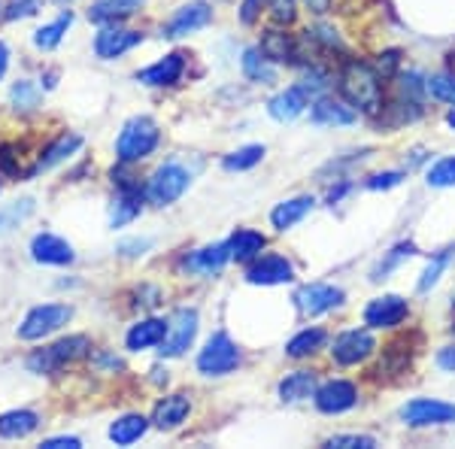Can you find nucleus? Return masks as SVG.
Listing matches in <instances>:
<instances>
[{"label":"nucleus","mask_w":455,"mask_h":449,"mask_svg":"<svg viewBox=\"0 0 455 449\" xmlns=\"http://www.w3.org/2000/svg\"><path fill=\"white\" fill-rule=\"evenodd\" d=\"M343 100L364 116H379L383 109V79L364 61H347L340 70Z\"/></svg>","instance_id":"nucleus-1"},{"label":"nucleus","mask_w":455,"mask_h":449,"mask_svg":"<svg viewBox=\"0 0 455 449\" xmlns=\"http://www.w3.org/2000/svg\"><path fill=\"white\" fill-rule=\"evenodd\" d=\"M88 352H92V341H88L85 334H70V337H61V341H55V343L43 346V349L31 352L25 367L31 373H58V371H64L68 365L85 358Z\"/></svg>","instance_id":"nucleus-2"},{"label":"nucleus","mask_w":455,"mask_h":449,"mask_svg":"<svg viewBox=\"0 0 455 449\" xmlns=\"http://www.w3.org/2000/svg\"><path fill=\"white\" fill-rule=\"evenodd\" d=\"M161 143V131L156 119L149 116H134V119L124 122L119 140H116V158L122 164H137L143 161L146 156L156 152V146Z\"/></svg>","instance_id":"nucleus-3"},{"label":"nucleus","mask_w":455,"mask_h":449,"mask_svg":"<svg viewBox=\"0 0 455 449\" xmlns=\"http://www.w3.org/2000/svg\"><path fill=\"white\" fill-rule=\"evenodd\" d=\"M240 358H243L240 346L234 343L225 331H216V334L204 343L201 356H197V371H201L204 377H225V373L237 371Z\"/></svg>","instance_id":"nucleus-4"},{"label":"nucleus","mask_w":455,"mask_h":449,"mask_svg":"<svg viewBox=\"0 0 455 449\" xmlns=\"http://www.w3.org/2000/svg\"><path fill=\"white\" fill-rule=\"evenodd\" d=\"M188 186H192V173L182 164L171 161V164H161L158 171L152 173L149 186H146V197H149V204H156V207H171V204H176L186 195Z\"/></svg>","instance_id":"nucleus-5"},{"label":"nucleus","mask_w":455,"mask_h":449,"mask_svg":"<svg viewBox=\"0 0 455 449\" xmlns=\"http://www.w3.org/2000/svg\"><path fill=\"white\" fill-rule=\"evenodd\" d=\"M73 319V307L70 304H43L34 307L31 313L21 319L19 337L21 341H43V337L61 331Z\"/></svg>","instance_id":"nucleus-6"},{"label":"nucleus","mask_w":455,"mask_h":449,"mask_svg":"<svg viewBox=\"0 0 455 449\" xmlns=\"http://www.w3.org/2000/svg\"><path fill=\"white\" fill-rule=\"evenodd\" d=\"M197 310L195 307H180V310L171 313L167 319V331H164V341H161V356L164 358H176L195 343L197 337Z\"/></svg>","instance_id":"nucleus-7"},{"label":"nucleus","mask_w":455,"mask_h":449,"mask_svg":"<svg viewBox=\"0 0 455 449\" xmlns=\"http://www.w3.org/2000/svg\"><path fill=\"white\" fill-rule=\"evenodd\" d=\"M373 349H377V341H373V334L368 328H349V331H343V334L334 337L331 358L337 365L352 367V365L368 362V358L373 356Z\"/></svg>","instance_id":"nucleus-8"},{"label":"nucleus","mask_w":455,"mask_h":449,"mask_svg":"<svg viewBox=\"0 0 455 449\" xmlns=\"http://www.w3.org/2000/svg\"><path fill=\"white\" fill-rule=\"evenodd\" d=\"M401 419L413 429H428V425H450L455 422V404L435 401V397H413L401 407Z\"/></svg>","instance_id":"nucleus-9"},{"label":"nucleus","mask_w":455,"mask_h":449,"mask_svg":"<svg viewBox=\"0 0 455 449\" xmlns=\"http://www.w3.org/2000/svg\"><path fill=\"white\" fill-rule=\"evenodd\" d=\"M315 407L319 413H328V416H337V413H347L358 404V389L352 386L349 380H328L315 389L313 395Z\"/></svg>","instance_id":"nucleus-10"},{"label":"nucleus","mask_w":455,"mask_h":449,"mask_svg":"<svg viewBox=\"0 0 455 449\" xmlns=\"http://www.w3.org/2000/svg\"><path fill=\"white\" fill-rule=\"evenodd\" d=\"M343 298H347L343 289L328 285V283H310L295 292V304L304 316H322V313L334 310V307L343 304Z\"/></svg>","instance_id":"nucleus-11"},{"label":"nucleus","mask_w":455,"mask_h":449,"mask_svg":"<svg viewBox=\"0 0 455 449\" xmlns=\"http://www.w3.org/2000/svg\"><path fill=\"white\" fill-rule=\"evenodd\" d=\"M210 21H212V10H210L207 4H186V6H180V10H176L173 16L164 21L161 34H164L167 40H180V36L195 34V31H201V28H207Z\"/></svg>","instance_id":"nucleus-12"},{"label":"nucleus","mask_w":455,"mask_h":449,"mask_svg":"<svg viewBox=\"0 0 455 449\" xmlns=\"http://www.w3.org/2000/svg\"><path fill=\"white\" fill-rule=\"evenodd\" d=\"M143 43V34L137 31H124V28H116V25H104L94 36V55L104 58V61H116L122 58L124 52H131L134 46Z\"/></svg>","instance_id":"nucleus-13"},{"label":"nucleus","mask_w":455,"mask_h":449,"mask_svg":"<svg viewBox=\"0 0 455 449\" xmlns=\"http://www.w3.org/2000/svg\"><path fill=\"white\" fill-rule=\"evenodd\" d=\"M410 304L398 294H383V298H373L364 307V325L368 328H395L407 319Z\"/></svg>","instance_id":"nucleus-14"},{"label":"nucleus","mask_w":455,"mask_h":449,"mask_svg":"<svg viewBox=\"0 0 455 449\" xmlns=\"http://www.w3.org/2000/svg\"><path fill=\"white\" fill-rule=\"evenodd\" d=\"M246 279L252 285H283L295 279V268L283 255H259L246 270Z\"/></svg>","instance_id":"nucleus-15"},{"label":"nucleus","mask_w":455,"mask_h":449,"mask_svg":"<svg viewBox=\"0 0 455 449\" xmlns=\"http://www.w3.org/2000/svg\"><path fill=\"white\" fill-rule=\"evenodd\" d=\"M31 259L36 264H52V268H68L76 259V253H73V246L64 237H58V234H36L31 240Z\"/></svg>","instance_id":"nucleus-16"},{"label":"nucleus","mask_w":455,"mask_h":449,"mask_svg":"<svg viewBox=\"0 0 455 449\" xmlns=\"http://www.w3.org/2000/svg\"><path fill=\"white\" fill-rule=\"evenodd\" d=\"M186 73V55L182 52H173V55H164L161 61L149 64L137 73V83L149 85V88H167V85H176Z\"/></svg>","instance_id":"nucleus-17"},{"label":"nucleus","mask_w":455,"mask_h":449,"mask_svg":"<svg viewBox=\"0 0 455 449\" xmlns=\"http://www.w3.org/2000/svg\"><path fill=\"white\" fill-rule=\"evenodd\" d=\"M188 413H192V401H188V395H182V392L167 395V397H161V401L156 404V410H152V425L161 431H173L186 422Z\"/></svg>","instance_id":"nucleus-18"},{"label":"nucleus","mask_w":455,"mask_h":449,"mask_svg":"<svg viewBox=\"0 0 455 449\" xmlns=\"http://www.w3.org/2000/svg\"><path fill=\"white\" fill-rule=\"evenodd\" d=\"M358 119V109H352L347 100H337V98H322L313 100L310 107V122L313 124H352Z\"/></svg>","instance_id":"nucleus-19"},{"label":"nucleus","mask_w":455,"mask_h":449,"mask_svg":"<svg viewBox=\"0 0 455 449\" xmlns=\"http://www.w3.org/2000/svg\"><path fill=\"white\" fill-rule=\"evenodd\" d=\"M79 146H83V137L79 134H61L55 140L52 146H46V152H43L40 158H36V164L28 171L25 176H36V173H46V171H52V167H58V164H64L73 152H79Z\"/></svg>","instance_id":"nucleus-20"},{"label":"nucleus","mask_w":455,"mask_h":449,"mask_svg":"<svg viewBox=\"0 0 455 449\" xmlns=\"http://www.w3.org/2000/svg\"><path fill=\"white\" fill-rule=\"evenodd\" d=\"M228 261H231V249H228V243H212V246H204V249H197V253L188 255L186 268L192 270V274L212 277V274H219Z\"/></svg>","instance_id":"nucleus-21"},{"label":"nucleus","mask_w":455,"mask_h":449,"mask_svg":"<svg viewBox=\"0 0 455 449\" xmlns=\"http://www.w3.org/2000/svg\"><path fill=\"white\" fill-rule=\"evenodd\" d=\"M146 0H94L92 10H88V19L94 25H119V21L134 16Z\"/></svg>","instance_id":"nucleus-22"},{"label":"nucleus","mask_w":455,"mask_h":449,"mask_svg":"<svg viewBox=\"0 0 455 449\" xmlns=\"http://www.w3.org/2000/svg\"><path fill=\"white\" fill-rule=\"evenodd\" d=\"M164 331H167L164 319H140L137 325H131L128 334H124V346H128L131 352L152 349V346H161Z\"/></svg>","instance_id":"nucleus-23"},{"label":"nucleus","mask_w":455,"mask_h":449,"mask_svg":"<svg viewBox=\"0 0 455 449\" xmlns=\"http://www.w3.org/2000/svg\"><path fill=\"white\" fill-rule=\"evenodd\" d=\"M259 49L274 64H298V40L285 31H267L261 36Z\"/></svg>","instance_id":"nucleus-24"},{"label":"nucleus","mask_w":455,"mask_h":449,"mask_svg":"<svg viewBox=\"0 0 455 449\" xmlns=\"http://www.w3.org/2000/svg\"><path fill=\"white\" fill-rule=\"evenodd\" d=\"M267 246V240H264L261 231H252V228H240V231L231 234V240H228V249H231V261H255L261 255V249Z\"/></svg>","instance_id":"nucleus-25"},{"label":"nucleus","mask_w":455,"mask_h":449,"mask_svg":"<svg viewBox=\"0 0 455 449\" xmlns=\"http://www.w3.org/2000/svg\"><path fill=\"white\" fill-rule=\"evenodd\" d=\"M307 109V94H304V88L300 85H291V88H285V92L276 94L274 100L267 104V113L274 116L276 122H291V119H298L300 113Z\"/></svg>","instance_id":"nucleus-26"},{"label":"nucleus","mask_w":455,"mask_h":449,"mask_svg":"<svg viewBox=\"0 0 455 449\" xmlns=\"http://www.w3.org/2000/svg\"><path fill=\"white\" fill-rule=\"evenodd\" d=\"M313 204L315 201L310 195H300V197H291V201L276 204L274 212H270V222H274L276 231H289V228H295L300 219L313 210Z\"/></svg>","instance_id":"nucleus-27"},{"label":"nucleus","mask_w":455,"mask_h":449,"mask_svg":"<svg viewBox=\"0 0 455 449\" xmlns=\"http://www.w3.org/2000/svg\"><path fill=\"white\" fill-rule=\"evenodd\" d=\"M146 431H149V419L140 413H124L109 425V440H113L116 446H131V444H137Z\"/></svg>","instance_id":"nucleus-28"},{"label":"nucleus","mask_w":455,"mask_h":449,"mask_svg":"<svg viewBox=\"0 0 455 449\" xmlns=\"http://www.w3.org/2000/svg\"><path fill=\"white\" fill-rule=\"evenodd\" d=\"M36 429H40V416L34 410H10V413L0 416V437L6 440H21Z\"/></svg>","instance_id":"nucleus-29"},{"label":"nucleus","mask_w":455,"mask_h":449,"mask_svg":"<svg viewBox=\"0 0 455 449\" xmlns=\"http://www.w3.org/2000/svg\"><path fill=\"white\" fill-rule=\"evenodd\" d=\"M70 25H73V12L64 10L55 21L36 28V31H34V46L43 49V52H52V49L61 46V40H64V34L70 31Z\"/></svg>","instance_id":"nucleus-30"},{"label":"nucleus","mask_w":455,"mask_h":449,"mask_svg":"<svg viewBox=\"0 0 455 449\" xmlns=\"http://www.w3.org/2000/svg\"><path fill=\"white\" fill-rule=\"evenodd\" d=\"M313 395H315V373L313 371H295L280 382V397L289 404L307 401V397H313Z\"/></svg>","instance_id":"nucleus-31"},{"label":"nucleus","mask_w":455,"mask_h":449,"mask_svg":"<svg viewBox=\"0 0 455 449\" xmlns=\"http://www.w3.org/2000/svg\"><path fill=\"white\" fill-rule=\"evenodd\" d=\"M243 76L249 83H261V85H270L276 83V70H274V61L264 58L261 49H246L243 52Z\"/></svg>","instance_id":"nucleus-32"},{"label":"nucleus","mask_w":455,"mask_h":449,"mask_svg":"<svg viewBox=\"0 0 455 449\" xmlns=\"http://www.w3.org/2000/svg\"><path fill=\"white\" fill-rule=\"evenodd\" d=\"M322 343H325V331H322V328H304V331H298L289 343H285V356H289V358H307V356H313Z\"/></svg>","instance_id":"nucleus-33"},{"label":"nucleus","mask_w":455,"mask_h":449,"mask_svg":"<svg viewBox=\"0 0 455 449\" xmlns=\"http://www.w3.org/2000/svg\"><path fill=\"white\" fill-rule=\"evenodd\" d=\"M34 212V197H19V201H10L0 207V234H10L25 222Z\"/></svg>","instance_id":"nucleus-34"},{"label":"nucleus","mask_w":455,"mask_h":449,"mask_svg":"<svg viewBox=\"0 0 455 449\" xmlns=\"http://www.w3.org/2000/svg\"><path fill=\"white\" fill-rule=\"evenodd\" d=\"M10 100L21 113H34V109L43 104V88L31 83V79H19V83L10 88Z\"/></svg>","instance_id":"nucleus-35"},{"label":"nucleus","mask_w":455,"mask_h":449,"mask_svg":"<svg viewBox=\"0 0 455 449\" xmlns=\"http://www.w3.org/2000/svg\"><path fill=\"white\" fill-rule=\"evenodd\" d=\"M261 158H264V146L259 143H252V146H240V149H234L231 156H225L222 161V167L225 171H252L255 164H261Z\"/></svg>","instance_id":"nucleus-36"},{"label":"nucleus","mask_w":455,"mask_h":449,"mask_svg":"<svg viewBox=\"0 0 455 449\" xmlns=\"http://www.w3.org/2000/svg\"><path fill=\"white\" fill-rule=\"evenodd\" d=\"M413 253H416L413 243H398V246H395L392 253H388L386 259L371 270V279H373V283H379V279H386L388 274H392L395 268H398V264H401L403 259H410V255H413Z\"/></svg>","instance_id":"nucleus-37"},{"label":"nucleus","mask_w":455,"mask_h":449,"mask_svg":"<svg viewBox=\"0 0 455 449\" xmlns=\"http://www.w3.org/2000/svg\"><path fill=\"white\" fill-rule=\"evenodd\" d=\"M425 85H428V94L435 100L455 107V73H437V76L425 79Z\"/></svg>","instance_id":"nucleus-38"},{"label":"nucleus","mask_w":455,"mask_h":449,"mask_svg":"<svg viewBox=\"0 0 455 449\" xmlns=\"http://www.w3.org/2000/svg\"><path fill=\"white\" fill-rule=\"evenodd\" d=\"M450 259H452V253H450V249H443V253H437L435 259L428 261V268L422 270V279H419V292L435 289V285H437V279H440V274H443V270H446V264H450Z\"/></svg>","instance_id":"nucleus-39"},{"label":"nucleus","mask_w":455,"mask_h":449,"mask_svg":"<svg viewBox=\"0 0 455 449\" xmlns=\"http://www.w3.org/2000/svg\"><path fill=\"white\" fill-rule=\"evenodd\" d=\"M328 449H373L377 440L368 437V434H334V437L325 440Z\"/></svg>","instance_id":"nucleus-40"},{"label":"nucleus","mask_w":455,"mask_h":449,"mask_svg":"<svg viewBox=\"0 0 455 449\" xmlns=\"http://www.w3.org/2000/svg\"><path fill=\"white\" fill-rule=\"evenodd\" d=\"M428 186L435 188H446L455 186V158H440L435 167L428 171Z\"/></svg>","instance_id":"nucleus-41"},{"label":"nucleus","mask_w":455,"mask_h":449,"mask_svg":"<svg viewBox=\"0 0 455 449\" xmlns=\"http://www.w3.org/2000/svg\"><path fill=\"white\" fill-rule=\"evenodd\" d=\"M43 10V0H10L4 10L6 21H21V19H31L36 12Z\"/></svg>","instance_id":"nucleus-42"},{"label":"nucleus","mask_w":455,"mask_h":449,"mask_svg":"<svg viewBox=\"0 0 455 449\" xmlns=\"http://www.w3.org/2000/svg\"><path fill=\"white\" fill-rule=\"evenodd\" d=\"M267 10H270V19L285 28L298 19V0H267Z\"/></svg>","instance_id":"nucleus-43"},{"label":"nucleus","mask_w":455,"mask_h":449,"mask_svg":"<svg viewBox=\"0 0 455 449\" xmlns=\"http://www.w3.org/2000/svg\"><path fill=\"white\" fill-rule=\"evenodd\" d=\"M300 88H304V94L307 98H322V94L328 92V76L322 70H315V68H310L304 73V79L298 83Z\"/></svg>","instance_id":"nucleus-44"},{"label":"nucleus","mask_w":455,"mask_h":449,"mask_svg":"<svg viewBox=\"0 0 455 449\" xmlns=\"http://www.w3.org/2000/svg\"><path fill=\"white\" fill-rule=\"evenodd\" d=\"M379 73V79H392V76H398V70H401V52L398 49H386V52H379L377 55V68H373Z\"/></svg>","instance_id":"nucleus-45"},{"label":"nucleus","mask_w":455,"mask_h":449,"mask_svg":"<svg viewBox=\"0 0 455 449\" xmlns=\"http://www.w3.org/2000/svg\"><path fill=\"white\" fill-rule=\"evenodd\" d=\"M425 92H428V85H425V79L419 76V73H407V76H401V94L407 100H413L416 104Z\"/></svg>","instance_id":"nucleus-46"},{"label":"nucleus","mask_w":455,"mask_h":449,"mask_svg":"<svg viewBox=\"0 0 455 449\" xmlns=\"http://www.w3.org/2000/svg\"><path fill=\"white\" fill-rule=\"evenodd\" d=\"M403 182V173L401 171H386V173H373L368 180V188L371 191H386V188H395Z\"/></svg>","instance_id":"nucleus-47"},{"label":"nucleus","mask_w":455,"mask_h":449,"mask_svg":"<svg viewBox=\"0 0 455 449\" xmlns=\"http://www.w3.org/2000/svg\"><path fill=\"white\" fill-rule=\"evenodd\" d=\"M0 173L19 176V156L12 146H0Z\"/></svg>","instance_id":"nucleus-48"},{"label":"nucleus","mask_w":455,"mask_h":449,"mask_svg":"<svg viewBox=\"0 0 455 449\" xmlns=\"http://www.w3.org/2000/svg\"><path fill=\"white\" fill-rule=\"evenodd\" d=\"M261 4L264 0H243V4H240V21H243V25H255L261 16Z\"/></svg>","instance_id":"nucleus-49"},{"label":"nucleus","mask_w":455,"mask_h":449,"mask_svg":"<svg viewBox=\"0 0 455 449\" xmlns=\"http://www.w3.org/2000/svg\"><path fill=\"white\" fill-rule=\"evenodd\" d=\"M149 246H152V240H124L119 246V253L124 255V259H137V255H143Z\"/></svg>","instance_id":"nucleus-50"},{"label":"nucleus","mask_w":455,"mask_h":449,"mask_svg":"<svg viewBox=\"0 0 455 449\" xmlns=\"http://www.w3.org/2000/svg\"><path fill=\"white\" fill-rule=\"evenodd\" d=\"M40 446L43 449H79L83 446V440L79 437H46Z\"/></svg>","instance_id":"nucleus-51"},{"label":"nucleus","mask_w":455,"mask_h":449,"mask_svg":"<svg viewBox=\"0 0 455 449\" xmlns=\"http://www.w3.org/2000/svg\"><path fill=\"white\" fill-rule=\"evenodd\" d=\"M437 367L440 371H455V346H446V349L437 352Z\"/></svg>","instance_id":"nucleus-52"},{"label":"nucleus","mask_w":455,"mask_h":449,"mask_svg":"<svg viewBox=\"0 0 455 449\" xmlns=\"http://www.w3.org/2000/svg\"><path fill=\"white\" fill-rule=\"evenodd\" d=\"M307 10L315 12V16H325L328 10H331V0H304Z\"/></svg>","instance_id":"nucleus-53"},{"label":"nucleus","mask_w":455,"mask_h":449,"mask_svg":"<svg viewBox=\"0 0 455 449\" xmlns=\"http://www.w3.org/2000/svg\"><path fill=\"white\" fill-rule=\"evenodd\" d=\"M6 68H10V49H6V43L0 40V79L6 76Z\"/></svg>","instance_id":"nucleus-54"},{"label":"nucleus","mask_w":455,"mask_h":449,"mask_svg":"<svg viewBox=\"0 0 455 449\" xmlns=\"http://www.w3.org/2000/svg\"><path fill=\"white\" fill-rule=\"evenodd\" d=\"M152 382H156V386H161V382H164V386H167V371L156 367V371H152Z\"/></svg>","instance_id":"nucleus-55"},{"label":"nucleus","mask_w":455,"mask_h":449,"mask_svg":"<svg viewBox=\"0 0 455 449\" xmlns=\"http://www.w3.org/2000/svg\"><path fill=\"white\" fill-rule=\"evenodd\" d=\"M446 124H450V128H455V109H452L450 116H446Z\"/></svg>","instance_id":"nucleus-56"},{"label":"nucleus","mask_w":455,"mask_h":449,"mask_svg":"<svg viewBox=\"0 0 455 449\" xmlns=\"http://www.w3.org/2000/svg\"><path fill=\"white\" fill-rule=\"evenodd\" d=\"M450 68L455 70V52H450Z\"/></svg>","instance_id":"nucleus-57"},{"label":"nucleus","mask_w":455,"mask_h":449,"mask_svg":"<svg viewBox=\"0 0 455 449\" xmlns=\"http://www.w3.org/2000/svg\"><path fill=\"white\" fill-rule=\"evenodd\" d=\"M55 4H73V0H55Z\"/></svg>","instance_id":"nucleus-58"}]
</instances>
